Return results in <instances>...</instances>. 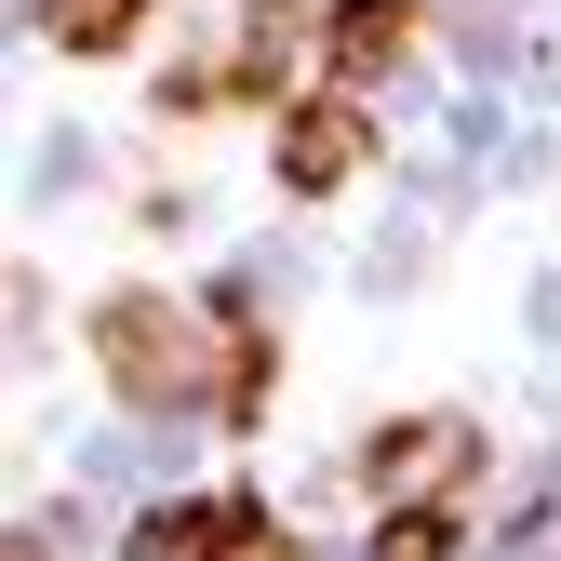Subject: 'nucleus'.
<instances>
[{
	"label": "nucleus",
	"mask_w": 561,
	"mask_h": 561,
	"mask_svg": "<svg viewBox=\"0 0 561 561\" xmlns=\"http://www.w3.org/2000/svg\"><path fill=\"white\" fill-rule=\"evenodd\" d=\"M94 362L121 375V401H228V414H254L267 388V347L254 334H228V362H215V334H201L174 295H107L94 308Z\"/></svg>",
	"instance_id": "nucleus-1"
},
{
	"label": "nucleus",
	"mask_w": 561,
	"mask_h": 561,
	"mask_svg": "<svg viewBox=\"0 0 561 561\" xmlns=\"http://www.w3.org/2000/svg\"><path fill=\"white\" fill-rule=\"evenodd\" d=\"M362 481H375L388 508H455L468 481H481V428H468V414H401V428H375Z\"/></svg>",
	"instance_id": "nucleus-2"
},
{
	"label": "nucleus",
	"mask_w": 561,
	"mask_h": 561,
	"mask_svg": "<svg viewBox=\"0 0 561 561\" xmlns=\"http://www.w3.org/2000/svg\"><path fill=\"white\" fill-rule=\"evenodd\" d=\"M362 161H375V121L347 107L334 81H321V94H308L295 121H280V187H295V201H334V187L362 174Z\"/></svg>",
	"instance_id": "nucleus-3"
},
{
	"label": "nucleus",
	"mask_w": 561,
	"mask_h": 561,
	"mask_svg": "<svg viewBox=\"0 0 561 561\" xmlns=\"http://www.w3.org/2000/svg\"><path fill=\"white\" fill-rule=\"evenodd\" d=\"M134 561H267V508L254 495H187L134 522Z\"/></svg>",
	"instance_id": "nucleus-4"
},
{
	"label": "nucleus",
	"mask_w": 561,
	"mask_h": 561,
	"mask_svg": "<svg viewBox=\"0 0 561 561\" xmlns=\"http://www.w3.org/2000/svg\"><path fill=\"white\" fill-rule=\"evenodd\" d=\"M401 41H414V0H334V27H321L334 94H347V81H375V67H401Z\"/></svg>",
	"instance_id": "nucleus-5"
},
{
	"label": "nucleus",
	"mask_w": 561,
	"mask_h": 561,
	"mask_svg": "<svg viewBox=\"0 0 561 561\" xmlns=\"http://www.w3.org/2000/svg\"><path fill=\"white\" fill-rule=\"evenodd\" d=\"M148 14H161V0H41V41L54 54H134Z\"/></svg>",
	"instance_id": "nucleus-6"
},
{
	"label": "nucleus",
	"mask_w": 561,
	"mask_h": 561,
	"mask_svg": "<svg viewBox=\"0 0 561 561\" xmlns=\"http://www.w3.org/2000/svg\"><path fill=\"white\" fill-rule=\"evenodd\" d=\"M375 561H455V508H388L375 522Z\"/></svg>",
	"instance_id": "nucleus-7"
},
{
	"label": "nucleus",
	"mask_w": 561,
	"mask_h": 561,
	"mask_svg": "<svg viewBox=\"0 0 561 561\" xmlns=\"http://www.w3.org/2000/svg\"><path fill=\"white\" fill-rule=\"evenodd\" d=\"M0 561H41V548H27V535H14V548H0Z\"/></svg>",
	"instance_id": "nucleus-8"
}]
</instances>
